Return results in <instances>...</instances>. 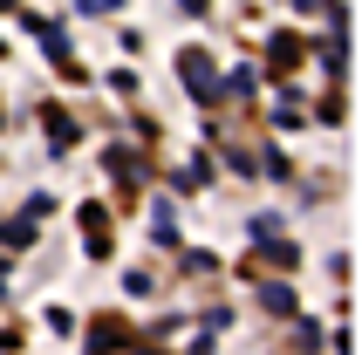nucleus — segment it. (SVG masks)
Listing matches in <instances>:
<instances>
[{"mask_svg":"<svg viewBox=\"0 0 362 355\" xmlns=\"http://www.w3.org/2000/svg\"><path fill=\"white\" fill-rule=\"evenodd\" d=\"M178 69H185V89H192V96H205V103L219 96V76H212V62H205L199 48H185V55H178Z\"/></svg>","mask_w":362,"mask_h":355,"instance_id":"obj_1","label":"nucleus"},{"mask_svg":"<svg viewBox=\"0 0 362 355\" xmlns=\"http://www.w3.org/2000/svg\"><path fill=\"white\" fill-rule=\"evenodd\" d=\"M7 349H21V342H14V335H7V328H0V355H7Z\"/></svg>","mask_w":362,"mask_h":355,"instance_id":"obj_2","label":"nucleus"},{"mask_svg":"<svg viewBox=\"0 0 362 355\" xmlns=\"http://www.w3.org/2000/svg\"><path fill=\"white\" fill-rule=\"evenodd\" d=\"M0 274H7V267H0Z\"/></svg>","mask_w":362,"mask_h":355,"instance_id":"obj_3","label":"nucleus"}]
</instances>
